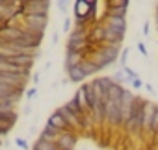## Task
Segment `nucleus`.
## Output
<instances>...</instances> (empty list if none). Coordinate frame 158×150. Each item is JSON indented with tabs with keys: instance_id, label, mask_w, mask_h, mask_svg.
<instances>
[{
	"instance_id": "f257e3e1",
	"label": "nucleus",
	"mask_w": 158,
	"mask_h": 150,
	"mask_svg": "<svg viewBox=\"0 0 158 150\" xmlns=\"http://www.w3.org/2000/svg\"><path fill=\"white\" fill-rule=\"evenodd\" d=\"M119 52H121V45H102V48L95 50L89 59H91V61L99 67V70H101V69L110 67V65L119 57Z\"/></svg>"
},
{
	"instance_id": "f03ea898",
	"label": "nucleus",
	"mask_w": 158,
	"mask_h": 150,
	"mask_svg": "<svg viewBox=\"0 0 158 150\" xmlns=\"http://www.w3.org/2000/svg\"><path fill=\"white\" fill-rule=\"evenodd\" d=\"M47 28V15H24V30L43 35Z\"/></svg>"
},
{
	"instance_id": "7ed1b4c3",
	"label": "nucleus",
	"mask_w": 158,
	"mask_h": 150,
	"mask_svg": "<svg viewBox=\"0 0 158 150\" xmlns=\"http://www.w3.org/2000/svg\"><path fill=\"white\" fill-rule=\"evenodd\" d=\"M48 6V0H28V2L21 4V10L24 15H47Z\"/></svg>"
},
{
	"instance_id": "20e7f679",
	"label": "nucleus",
	"mask_w": 158,
	"mask_h": 150,
	"mask_svg": "<svg viewBox=\"0 0 158 150\" xmlns=\"http://www.w3.org/2000/svg\"><path fill=\"white\" fill-rule=\"evenodd\" d=\"M136 98H138V97H134L130 91H127V89L123 91V97H121V100H119V106H121V120H123V124L132 117Z\"/></svg>"
},
{
	"instance_id": "39448f33",
	"label": "nucleus",
	"mask_w": 158,
	"mask_h": 150,
	"mask_svg": "<svg viewBox=\"0 0 158 150\" xmlns=\"http://www.w3.org/2000/svg\"><path fill=\"white\" fill-rule=\"evenodd\" d=\"M104 120H108L112 126H119V124H123V120H121V106H119V102L106 100V106H104Z\"/></svg>"
},
{
	"instance_id": "423d86ee",
	"label": "nucleus",
	"mask_w": 158,
	"mask_h": 150,
	"mask_svg": "<svg viewBox=\"0 0 158 150\" xmlns=\"http://www.w3.org/2000/svg\"><path fill=\"white\" fill-rule=\"evenodd\" d=\"M154 111H156V106L152 102H143V109H141V133H151V124H152Z\"/></svg>"
},
{
	"instance_id": "0eeeda50",
	"label": "nucleus",
	"mask_w": 158,
	"mask_h": 150,
	"mask_svg": "<svg viewBox=\"0 0 158 150\" xmlns=\"http://www.w3.org/2000/svg\"><path fill=\"white\" fill-rule=\"evenodd\" d=\"M56 146L60 150H74V146H76V135L71 130L61 132V135L56 139Z\"/></svg>"
},
{
	"instance_id": "6e6552de",
	"label": "nucleus",
	"mask_w": 158,
	"mask_h": 150,
	"mask_svg": "<svg viewBox=\"0 0 158 150\" xmlns=\"http://www.w3.org/2000/svg\"><path fill=\"white\" fill-rule=\"evenodd\" d=\"M91 46L89 39H71L67 41V52H78V54H84L88 48Z\"/></svg>"
},
{
	"instance_id": "1a4fd4ad",
	"label": "nucleus",
	"mask_w": 158,
	"mask_h": 150,
	"mask_svg": "<svg viewBox=\"0 0 158 150\" xmlns=\"http://www.w3.org/2000/svg\"><path fill=\"white\" fill-rule=\"evenodd\" d=\"M41 37L43 35H37V34H32V32H26L24 30V34L19 39V43L24 45V46H28V48H32V50H37L39 45H41Z\"/></svg>"
},
{
	"instance_id": "9d476101",
	"label": "nucleus",
	"mask_w": 158,
	"mask_h": 150,
	"mask_svg": "<svg viewBox=\"0 0 158 150\" xmlns=\"http://www.w3.org/2000/svg\"><path fill=\"white\" fill-rule=\"evenodd\" d=\"M58 111H60V115L63 117V120H65L67 128H82V126H84V122L78 119V117H74V115L65 108V106H63V108H60Z\"/></svg>"
},
{
	"instance_id": "9b49d317",
	"label": "nucleus",
	"mask_w": 158,
	"mask_h": 150,
	"mask_svg": "<svg viewBox=\"0 0 158 150\" xmlns=\"http://www.w3.org/2000/svg\"><path fill=\"white\" fill-rule=\"evenodd\" d=\"M127 0H121V2H110V8L106 10V17H125L127 13Z\"/></svg>"
},
{
	"instance_id": "f8f14e48",
	"label": "nucleus",
	"mask_w": 158,
	"mask_h": 150,
	"mask_svg": "<svg viewBox=\"0 0 158 150\" xmlns=\"http://www.w3.org/2000/svg\"><path fill=\"white\" fill-rule=\"evenodd\" d=\"M104 26L114 28V30L125 34V30H127V19L125 17H104Z\"/></svg>"
},
{
	"instance_id": "ddd939ff",
	"label": "nucleus",
	"mask_w": 158,
	"mask_h": 150,
	"mask_svg": "<svg viewBox=\"0 0 158 150\" xmlns=\"http://www.w3.org/2000/svg\"><path fill=\"white\" fill-rule=\"evenodd\" d=\"M8 63L19 67V69H24V70H30L32 63H34V56H13L10 59H6Z\"/></svg>"
},
{
	"instance_id": "4468645a",
	"label": "nucleus",
	"mask_w": 158,
	"mask_h": 150,
	"mask_svg": "<svg viewBox=\"0 0 158 150\" xmlns=\"http://www.w3.org/2000/svg\"><path fill=\"white\" fill-rule=\"evenodd\" d=\"M74 100L78 102V106L82 108V111L88 115V113H91V109H89V102H88V93H86V85H80L78 87V91H76V95H74Z\"/></svg>"
},
{
	"instance_id": "2eb2a0df",
	"label": "nucleus",
	"mask_w": 158,
	"mask_h": 150,
	"mask_svg": "<svg viewBox=\"0 0 158 150\" xmlns=\"http://www.w3.org/2000/svg\"><path fill=\"white\" fill-rule=\"evenodd\" d=\"M88 39L91 45H97V43L104 45V24H95L93 30L88 34Z\"/></svg>"
},
{
	"instance_id": "dca6fc26",
	"label": "nucleus",
	"mask_w": 158,
	"mask_h": 150,
	"mask_svg": "<svg viewBox=\"0 0 158 150\" xmlns=\"http://www.w3.org/2000/svg\"><path fill=\"white\" fill-rule=\"evenodd\" d=\"M123 85H119V84H112L108 89H106V98L108 100H112V102H119L121 100V97H123Z\"/></svg>"
},
{
	"instance_id": "f3484780",
	"label": "nucleus",
	"mask_w": 158,
	"mask_h": 150,
	"mask_svg": "<svg viewBox=\"0 0 158 150\" xmlns=\"http://www.w3.org/2000/svg\"><path fill=\"white\" fill-rule=\"evenodd\" d=\"M48 124L54 126V128L60 130V132H67V130H69L67 124H65V120H63V117L60 115V111H54V113L48 117Z\"/></svg>"
},
{
	"instance_id": "a211bd4d",
	"label": "nucleus",
	"mask_w": 158,
	"mask_h": 150,
	"mask_svg": "<svg viewBox=\"0 0 158 150\" xmlns=\"http://www.w3.org/2000/svg\"><path fill=\"white\" fill-rule=\"evenodd\" d=\"M67 80H69V82H74V84H76V82H82V80H86V74L82 72L80 65L67 69Z\"/></svg>"
},
{
	"instance_id": "6ab92c4d",
	"label": "nucleus",
	"mask_w": 158,
	"mask_h": 150,
	"mask_svg": "<svg viewBox=\"0 0 158 150\" xmlns=\"http://www.w3.org/2000/svg\"><path fill=\"white\" fill-rule=\"evenodd\" d=\"M82 59H84V54H78V52H67V56H65V69H71V67L80 65Z\"/></svg>"
},
{
	"instance_id": "aec40b11",
	"label": "nucleus",
	"mask_w": 158,
	"mask_h": 150,
	"mask_svg": "<svg viewBox=\"0 0 158 150\" xmlns=\"http://www.w3.org/2000/svg\"><path fill=\"white\" fill-rule=\"evenodd\" d=\"M80 69H82V72L86 74V78H88V76H91V74H95V72L99 70V67H97L91 59H88V57H84V59H82Z\"/></svg>"
},
{
	"instance_id": "412c9836",
	"label": "nucleus",
	"mask_w": 158,
	"mask_h": 150,
	"mask_svg": "<svg viewBox=\"0 0 158 150\" xmlns=\"http://www.w3.org/2000/svg\"><path fill=\"white\" fill-rule=\"evenodd\" d=\"M32 150H60V148L56 146V143H50V141H43V139H37Z\"/></svg>"
},
{
	"instance_id": "4be33fe9",
	"label": "nucleus",
	"mask_w": 158,
	"mask_h": 150,
	"mask_svg": "<svg viewBox=\"0 0 158 150\" xmlns=\"http://www.w3.org/2000/svg\"><path fill=\"white\" fill-rule=\"evenodd\" d=\"M151 133L158 135V106H156V111H154V117H152V124H151Z\"/></svg>"
},
{
	"instance_id": "5701e85b",
	"label": "nucleus",
	"mask_w": 158,
	"mask_h": 150,
	"mask_svg": "<svg viewBox=\"0 0 158 150\" xmlns=\"http://www.w3.org/2000/svg\"><path fill=\"white\" fill-rule=\"evenodd\" d=\"M128 48H125V50H121V69H127V59H128Z\"/></svg>"
},
{
	"instance_id": "b1692460",
	"label": "nucleus",
	"mask_w": 158,
	"mask_h": 150,
	"mask_svg": "<svg viewBox=\"0 0 158 150\" xmlns=\"http://www.w3.org/2000/svg\"><path fill=\"white\" fill-rule=\"evenodd\" d=\"M15 144H17V146H21L23 150H28V144H26V141H24L23 137H19V139H15Z\"/></svg>"
},
{
	"instance_id": "393cba45",
	"label": "nucleus",
	"mask_w": 158,
	"mask_h": 150,
	"mask_svg": "<svg viewBox=\"0 0 158 150\" xmlns=\"http://www.w3.org/2000/svg\"><path fill=\"white\" fill-rule=\"evenodd\" d=\"M58 10H60L61 13H65V11H67V2H65V0H61V2H58Z\"/></svg>"
},
{
	"instance_id": "a878e982",
	"label": "nucleus",
	"mask_w": 158,
	"mask_h": 150,
	"mask_svg": "<svg viewBox=\"0 0 158 150\" xmlns=\"http://www.w3.org/2000/svg\"><path fill=\"white\" fill-rule=\"evenodd\" d=\"M71 22H73V21L67 17V19H65V22H63V30H65V32H69V30H71Z\"/></svg>"
},
{
	"instance_id": "bb28decb",
	"label": "nucleus",
	"mask_w": 158,
	"mask_h": 150,
	"mask_svg": "<svg viewBox=\"0 0 158 150\" xmlns=\"http://www.w3.org/2000/svg\"><path fill=\"white\" fill-rule=\"evenodd\" d=\"M138 50H139V52H141V56H147V54H149V52H147V48H145V45H143V43H139V45H138Z\"/></svg>"
},
{
	"instance_id": "cd10ccee",
	"label": "nucleus",
	"mask_w": 158,
	"mask_h": 150,
	"mask_svg": "<svg viewBox=\"0 0 158 150\" xmlns=\"http://www.w3.org/2000/svg\"><path fill=\"white\" fill-rule=\"evenodd\" d=\"M130 84H132V85H134V87H136V89H138V87H141V85H143V82H141V80H139V78H136V80H130Z\"/></svg>"
},
{
	"instance_id": "c85d7f7f",
	"label": "nucleus",
	"mask_w": 158,
	"mask_h": 150,
	"mask_svg": "<svg viewBox=\"0 0 158 150\" xmlns=\"http://www.w3.org/2000/svg\"><path fill=\"white\" fill-rule=\"evenodd\" d=\"M35 93H37V89H35V87H32V89H28V91H26V97H28V98H34V97H35Z\"/></svg>"
},
{
	"instance_id": "c756f323",
	"label": "nucleus",
	"mask_w": 158,
	"mask_h": 150,
	"mask_svg": "<svg viewBox=\"0 0 158 150\" xmlns=\"http://www.w3.org/2000/svg\"><path fill=\"white\" fill-rule=\"evenodd\" d=\"M149 30H151V26H149V22H145L143 24V35H149Z\"/></svg>"
},
{
	"instance_id": "7c9ffc66",
	"label": "nucleus",
	"mask_w": 158,
	"mask_h": 150,
	"mask_svg": "<svg viewBox=\"0 0 158 150\" xmlns=\"http://www.w3.org/2000/svg\"><path fill=\"white\" fill-rule=\"evenodd\" d=\"M52 43H54V45L58 43V34H54V35H52Z\"/></svg>"
},
{
	"instance_id": "2f4dec72",
	"label": "nucleus",
	"mask_w": 158,
	"mask_h": 150,
	"mask_svg": "<svg viewBox=\"0 0 158 150\" xmlns=\"http://www.w3.org/2000/svg\"><path fill=\"white\" fill-rule=\"evenodd\" d=\"M2 10H4V2L0 0V13H2Z\"/></svg>"
},
{
	"instance_id": "473e14b6",
	"label": "nucleus",
	"mask_w": 158,
	"mask_h": 150,
	"mask_svg": "<svg viewBox=\"0 0 158 150\" xmlns=\"http://www.w3.org/2000/svg\"><path fill=\"white\" fill-rule=\"evenodd\" d=\"M4 61H6V59H4V57H0V65H2V63H4Z\"/></svg>"
}]
</instances>
